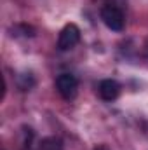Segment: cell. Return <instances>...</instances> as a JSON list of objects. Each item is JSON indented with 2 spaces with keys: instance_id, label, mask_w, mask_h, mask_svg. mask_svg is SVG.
<instances>
[{
  "instance_id": "1",
  "label": "cell",
  "mask_w": 148,
  "mask_h": 150,
  "mask_svg": "<svg viewBox=\"0 0 148 150\" xmlns=\"http://www.w3.org/2000/svg\"><path fill=\"white\" fill-rule=\"evenodd\" d=\"M101 19L103 23L110 28L111 32H122L124 30V23H125V18H124V12L122 9H118L117 5H105L101 9Z\"/></svg>"
},
{
  "instance_id": "2",
  "label": "cell",
  "mask_w": 148,
  "mask_h": 150,
  "mask_svg": "<svg viewBox=\"0 0 148 150\" xmlns=\"http://www.w3.org/2000/svg\"><path fill=\"white\" fill-rule=\"evenodd\" d=\"M80 42V30H78V26L73 25V23H70V25H66L61 32H59V37H58V49L59 51H70V49H73L75 45Z\"/></svg>"
},
{
  "instance_id": "3",
  "label": "cell",
  "mask_w": 148,
  "mask_h": 150,
  "mask_svg": "<svg viewBox=\"0 0 148 150\" xmlns=\"http://www.w3.org/2000/svg\"><path fill=\"white\" fill-rule=\"evenodd\" d=\"M56 89H58V93L65 100H73L77 96L78 80L72 74H61V75H58V79H56Z\"/></svg>"
},
{
  "instance_id": "4",
  "label": "cell",
  "mask_w": 148,
  "mask_h": 150,
  "mask_svg": "<svg viewBox=\"0 0 148 150\" xmlns=\"http://www.w3.org/2000/svg\"><path fill=\"white\" fill-rule=\"evenodd\" d=\"M98 93H99V96H101L105 101H113V100H117L118 94H120V84H118L117 80H113V79H105V80L99 82Z\"/></svg>"
},
{
  "instance_id": "5",
  "label": "cell",
  "mask_w": 148,
  "mask_h": 150,
  "mask_svg": "<svg viewBox=\"0 0 148 150\" xmlns=\"http://www.w3.org/2000/svg\"><path fill=\"white\" fill-rule=\"evenodd\" d=\"M35 150H63V142L56 136H49L40 140Z\"/></svg>"
},
{
  "instance_id": "6",
  "label": "cell",
  "mask_w": 148,
  "mask_h": 150,
  "mask_svg": "<svg viewBox=\"0 0 148 150\" xmlns=\"http://www.w3.org/2000/svg\"><path fill=\"white\" fill-rule=\"evenodd\" d=\"M94 150H110V149H108L106 145H98V147H96Z\"/></svg>"
}]
</instances>
